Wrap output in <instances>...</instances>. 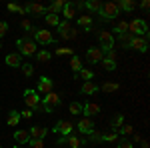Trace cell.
I'll return each instance as SVG.
<instances>
[{
  "instance_id": "6da1fadb",
  "label": "cell",
  "mask_w": 150,
  "mask_h": 148,
  "mask_svg": "<svg viewBox=\"0 0 150 148\" xmlns=\"http://www.w3.org/2000/svg\"><path fill=\"white\" fill-rule=\"evenodd\" d=\"M16 46L20 48V56H34L36 52H38V46H36L34 40H30V38H20V40H16Z\"/></svg>"
},
{
  "instance_id": "7a4b0ae2",
  "label": "cell",
  "mask_w": 150,
  "mask_h": 148,
  "mask_svg": "<svg viewBox=\"0 0 150 148\" xmlns=\"http://www.w3.org/2000/svg\"><path fill=\"white\" fill-rule=\"evenodd\" d=\"M30 36L34 38V42H38V44H52L54 42L52 32L46 30V28H32L30 30Z\"/></svg>"
},
{
  "instance_id": "3957f363",
  "label": "cell",
  "mask_w": 150,
  "mask_h": 148,
  "mask_svg": "<svg viewBox=\"0 0 150 148\" xmlns=\"http://www.w3.org/2000/svg\"><path fill=\"white\" fill-rule=\"evenodd\" d=\"M148 32V22L146 20H140V18H132L128 22V34L132 36H140V34H146Z\"/></svg>"
},
{
  "instance_id": "277c9868",
  "label": "cell",
  "mask_w": 150,
  "mask_h": 148,
  "mask_svg": "<svg viewBox=\"0 0 150 148\" xmlns=\"http://www.w3.org/2000/svg\"><path fill=\"white\" fill-rule=\"evenodd\" d=\"M40 106L44 108V112H54V108L60 106V96H58L56 92H48L46 96H44V100L40 102Z\"/></svg>"
},
{
  "instance_id": "5b68a950",
  "label": "cell",
  "mask_w": 150,
  "mask_h": 148,
  "mask_svg": "<svg viewBox=\"0 0 150 148\" xmlns=\"http://www.w3.org/2000/svg\"><path fill=\"white\" fill-rule=\"evenodd\" d=\"M24 102H26L28 108H42L40 106V102H42L40 100V94L36 90H32V88H26L24 90Z\"/></svg>"
},
{
  "instance_id": "8992f818",
  "label": "cell",
  "mask_w": 150,
  "mask_h": 148,
  "mask_svg": "<svg viewBox=\"0 0 150 148\" xmlns=\"http://www.w3.org/2000/svg\"><path fill=\"white\" fill-rule=\"evenodd\" d=\"M100 16H102L104 20H114V18L120 16V10L116 8L114 2H106V4H102V8H100Z\"/></svg>"
},
{
  "instance_id": "52a82bcc",
  "label": "cell",
  "mask_w": 150,
  "mask_h": 148,
  "mask_svg": "<svg viewBox=\"0 0 150 148\" xmlns=\"http://www.w3.org/2000/svg\"><path fill=\"white\" fill-rule=\"evenodd\" d=\"M52 130L56 132L58 136H64V138H66V136H70V134L74 132V124H72V122H68V120H58L56 126H54Z\"/></svg>"
},
{
  "instance_id": "ba28073f",
  "label": "cell",
  "mask_w": 150,
  "mask_h": 148,
  "mask_svg": "<svg viewBox=\"0 0 150 148\" xmlns=\"http://www.w3.org/2000/svg\"><path fill=\"white\" fill-rule=\"evenodd\" d=\"M56 28H58V32H60V36H62V38H66V40L76 38V30L72 28V24H70L68 20H60V24H58Z\"/></svg>"
},
{
  "instance_id": "9c48e42d",
  "label": "cell",
  "mask_w": 150,
  "mask_h": 148,
  "mask_svg": "<svg viewBox=\"0 0 150 148\" xmlns=\"http://www.w3.org/2000/svg\"><path fill=\"white\" fill-rule=\"evenodd\" d=\"M98 40H100V48L104 52L114 48V36L110 32H106V30H98Z\"/></svg>"
},
{
  "instance_id": "30bf717a",
  "label": "cell",
  "mask_w": 150,
  "mask_h": 148,
  "mask_svg": "<svg viewBox=\"0 0 150 148\" xmlns=\"http://www.w3.org/2000/svg\"><path fill=\"white\" fill-rule=\"evenodd\" d=\"M60 144H68L70 148H84V144H88L86 138H78V136H66V138H58Z\"/></svg>"
},
{
  "instance_id": "8fae6325",
  "label": "cell",
  "mask_w": 150,
  "mask_h": 148,
  "mask_svg": "<svg viewBox=\"0 0 150 148\" xmlns=\"http://www.w3.org/2000/svg\"><path fill=\"white\" fill-rule=\"evenodd\" d=\"M130 48H134V50H140V52H146L148 50V38L144 36H132V40H130Z\"/></svg>"
},
{
  "instance_id": "7c38bea8",
  "label": "cell",
  "mask_w": 150,
  "mask_h": 148,
  "mask_svg": "<svg viewBox=\"0 0 150 148\" xmlns=\"http://www.w3.org/2000/svg\"><path fill=\"white\" fill-rule=\"evenodd\" d=\"M86 58H88L90 62H102L104 50L100 48V46H90V48L86 50Z\"/></svg>"
},
{
  "instance_id": "4fadbf2b",
  "label": "cell",
  "mask_w": 150,
  "mask_h": 148,
  "mask_svg": "<svg viewBox=\"0 0 150 148\" xmlns=\"http://www.w3.org/2000/svg\"><path fill=\"white\" fill-rule=\"evenodd\" d=\"M52 80L48 78V76H40V80H38V86H36V92L38 94H48V92H52Z\"/></svg>"
},
{
  "instance_id": "5bb4252c",
  "label": "cell",
  "mask_w": 150,
  "mask_h": 148,
  "mask_svg": "<svg viewBox=\"0 0 150 148\" xmlns=\"http://www.w3.org/2000/svg\"><path fill=\"white\" fill-rule=\"evenodd\" d=\"M76 128L80 130L82 134H86V136H88V134H90V132L94 130V122L90 120V118H86V116H84V118H80V120H78Z\"/></svg>"
},
{
  "instance_id": "9a60e30c",
  "label": "cell",
  "mask_w": 150,
  "mask_h": 148,
  "mask_svg": "<svg viewBox=\"0 0 150 148\" xmlns=\"http://www.w3.org/2000/svg\"><path fill=\"white\" fill-rule=\"evenodd\" d=\"M98 112H100V104L98 102H86L82 106V114H86V118H90V116H94Z\"/></svg>"
},
{
  "instance_id": "2e32d148",
  "label": "cell",
  "mask_w": 150,
  "mask_h": 148,
  "mask_svg": "<svg viewBox=\"0 0 150 148\" xmlns=\"http://www.w3.org/2000/svg\"><path fill=\"white\" fill-rule=\"evenodd\" d=\"M6 64H8L10 68H20V66H22V56H20L18 52H10V54L6 56Z\"/></svg>"
},
{
  "instance_id": "e0dca14e",
  "label": "cell",
  "mask_w": 150,
  "mask_h": 148,
  "mask_svg": "<svg viewBox=\"0 0 150 148\" xmlns=\"http://www.w3.org/2000/svg\"><path fill=\"white\" fill-rule=\"evenodd\" d=\"M116 4V8L122 12H132L134 8H136V2H132V0H118V2H114Z\"/></svg>"
},
{
  "instance_id": "ac0fdd59",
  "label": "cell",
  "mask_w": 150,
  "mask_h": 148,
  "mask_svg": "<svg viewBox=\"0 0 150 148\" xmlns=\"http://www.w3.org/2000/svg\"><path fill=\"white\" fill-rule=\"evenodd\" d=\"M28 134H30V138H42L48 134V128H44V126H32L30 130H28Z\"/></svg>"
},
{
  "instance_id": "d6986e66",
  "label": "cell",
  "mask_w": 150,
  "mask_h": 148,
  "mask_svg": "<svg viewBox=\"0 0 150 148\" xmlns=\"http://www.w3.org/2000/svg\"><path fill=\"white\" fill-rule=\"evenodd\" d=\"M64 0H56V2H52L50 6H46V14H60L62 8H64Z\"/></svg>"
},
{
  "instance_id": "ffe728a7",
  "label": "cell",
  "mask_w": 150,
  "mask_h": 148,
  "mask_svg": "<svg viewBox=\"0 0 150 148\" xmlns=\"http://www.w3.org/2000/svg\"><path fill=\"white\" fill-rule=\"evenodd\" d=\"M26 12H32V14H44V12H46V6H44V4H38V2H30V4H26Z\"/></svg>"
},
{
  "instance_id": "44dd1931",
  "label": "cell",
  "mask_w": 150,
  "mask_h": 148,
  "mask_svg": "<svg viewBox=\"0 0 150 148\" xmlns=\"http://www.w3.org/2000/svg\"><path fill=\"white\" fill-rule=\"evenodd\" d=\"M14 140H16L18 144H26V142L30 140L28 130H16V132H14Z\"/></svg>"
},
{
  "instance_id": "7402d4cb",
  "label": "cell",
  "mask_w": 150,
  "mask_h": 148,
  "mask_svg": "<svg viewBox=\"0 0 150 148\" xmlns=\"http://www.w3.org/2000/svg\"><path fill=\"white\" fill-rule=\"evenodd\" d=\"M74 14H76V12H74V4L66 2V4H64V8H62V16H64V18L70 22V20L74 18Z\"/></svg>"
},
{
  "instance_id": "603a6c76",
  "label": "cell",
  "mask_w": 150,
  "mask_h": 148,
  "mask_svg": "<svg viewBox=\"0 0 150 148\" xmlns=\"http://www.w3.org/2000/svg\"><path fill=\"white\" fill-rule=\"evenodd\" d=\"M22 118H20V112H16V110H10V114H8V126H18V122H20Z\"/></svg>"
},
{
  "instance_id": "cb8c5ba5",
  "label": "cell",
  "mask_w": 150,
  "mask_h": 148,
  "mask_svg": "<svg viewBox=\"0 0 150 148\" xmlns=\"http://www.w3.org/2000/svg\"><path fill=\"white\" fill-rule=\"evenodd\" d=\"M84 8H88L90 12H100V8H102V2H100V0H88V2L84 4Z\"/></svg>"
},
{
  "instance_id": "d4e9b609",
  "label": "cell",
  "mask_w": 150,
  "mask_h": 148,
  "mask_svg": "<svg viewBox=\"0 0 150 148\" xmlns=\"http://www.w3.org/2000/svg\"><path fill=\"white\" fill-rule=\"evenodd\" d=\"M80 90H82V94H94V92L98 90V86H96L92 80H90V82H84V84H82Z\"/></svg>"
},
{
  "instance_id": "484cf974",
  "label": "cell",
  "mask_w": 150,
  "mask_h": 148,
  "mask_svg": "<svg viewBox=\"0 0 150 148\" xmlns=\"http://www.w3.org/2000/svg\"><path fill=\"white\" fill-rule=\"evenodd\" d=\"M118 88H120L118 82H104L102 86H100V90H102V92H116Z\"/></svg>"
},
{
  "instance_id": "4316f807",
  "label": "cell",
  "mask_w": 150,
  "mask_h": 148,
  "mask_svg": "<svg viewBox=\"0 0 150 148\" xmlns=\"http://www.w3.org/2000/svg\"><path fill=\"white\" fill-rule=\"evenodd\" d=\"M70 68H72V72H80L82 70V62H80V58L76 56V54L70 58Z\"/></svg>"
},
{
  "instance_id": "83f0119b",
  "label": "cell",
  "mask_w": 150,
  "mask_h": 148,
  "mask_svg": "<svg viewBox=\"0 0 150 148\" xmlns=\"http://www.w3.org/2000/svg\"><path fill=\"white\" fill-rule=\"evenodd\" d=\"M34 56L38 58V62H48V60L52 58V54H50L48 50H38V52H36Z\"/></svg>"
},
{
  "instance_id": "f1b7e54d",
  "label": "cell",
  "mask_w": 150,
  "mask_h": 148,
  "mask_svg": "<svg viewBox=\"0 0 150 148\" xmlns=\"http://www.w3.org/2000/svg\"><path fill=\"white\" fill-rule=\"evenodd\" d=\"M44 20H46L48 26H58V24H60V18H58V14H46V16H44Z\"/></svg>"
},
{
  "instance_id": "f546056e",
  "label": "cell",
  "mask_w": 150,
  "mask_h": 148,
  "mask_svg": "<svg viewBox=\"0 0 150 148\" xmlns=\"http://www.w3.org/2000/svg\"><path fill=\"white\" fill-rule=\"evenodd\" d=\"M78 24L82 28H90L92 26V16H78Z\"/></svg>"
},
{
  "instance_id": "4dcf8cb0",
  "label": "cell",
  "mask_w": 150,
  "mask_h": 148,
  "mask_svg": "<svg viewBox=\"0 0 150 148\" xmlns=\"http://www.w3.org/2000/svg\"><path fill=\"white\" fill-rule=\"evenodd\" d=\"M114 32H118V36H120V34H126V32H128V22H126V20L118 22V24H116V28H114Z\"/></svg>"
},
{
  "instance_id": "1f68e13d",
  "label": "cell",
  "mask_w": 150,
  "mask_h": 148,
  "mask_svg": "<svg viewBox=\"0 0 150 148\" xmlns=\"http://www.w3.org/2000/svg\"><path fill=\"white\" fill-rule=\"evenodd\" d=\"M110 124H112V128H114V130H118V128H120V126L124 124V116H122V114H118V116H114V118H112V122H110Z\"/></svg>"
},
{
  "instance_id": "d6a6232c",
  "label": "cell",
  "mask_w": 150,
  "mask_h": 148,
  "mask_svg": "<svg viewBox=\"0 0 150 148\" xmlns=\"http://www.w3.org/2000/svg\"><path fill=\"white\" fill-rule=\"evenodd\" d=\"M78 74H80V78L84 80V82H90V78L94 76V72H92V70H88V68H82Z\"/></svg>"
},
{
  "instance_id": "836d02e7",
  "label": "cell",
  "mask_w": 150,
  "mask_h": 148,
  "mask_svg": "<svg viewBox=\"0 0 150 148\" xmlns=\"http://www.w3.org/2000/svg\"><path fill=\"white\" fill-rule=\"evenodd\" d=\"M68 110H70V114L78 116V114H82V104H78V102H72V104L68 106Z\"/></svg>"
},
{
  "instance_id": "e575fe53",
  "label": "cell",
  "mask_w": 150,
  "mask_h": 148,
  "mask_svg": "<svg viewBox=\"0 0 150 148\" xmlns=\"http://www.w3.org/2000/svg\"><path fill=\"white\" fill-rule=\"evenodd\" d=\"M20 68H22L24 76H32V74H34V66H32V64H24V62H22V66H20Z\"/></svg>"
},
{
  "instance_id": "d590c367",
  "label": "cell",
  "mask_w": 150,
  "mask_h": 148,
  "mask_svg": "<svg viewBox=\"0 0 150 148\" xmlns=\"http://www.w3.org/2000/svg\"><path fill=\"white\" fill-rule=\"evenodd\" d=\"M102 66H104V70H114L116 68V62H114V60H110V58H102Z\"/></svg>"
},
{
  "instance_id": "8d00e7d4",
  "label": "cell",
  "mask_w": 150,
  "mask_h": 148,
  "mask_svg": "<svg viewBox=\"0 0 150 148\" xmlns=\"http://www.w3.org/2000/svg\"><path fill=\"white\" fill-rule=\"evenodd\" d=\"M28 144H30V148H44V142L40 138H30Z\"/></svg>"
},
{
  "instance_id": "74e56055",
  "label": "cell",
  "mask_w": 150,
  "mask_h": 148,
  "mask_svg": "<svg viewBox=\"0 0 150 148\" xmlns=\"http://www.w3.org/2000/svg\"><path fill=\"white\" fill-rule=\"evenodd\" d=\"M122 134H126V136H130V134H134V126H130V124H124V126H120L118 128Z\"/></svg>"
},
{
  "instance_id": "f35d334b",
  "label": "cell",
  "mask_w": 150,
  "mask_h": 148,
  "mask_svg": "<svg viewBox=\"0 0 150 148\" xmlns=\"http://www.w3.org/2000/svg\"><path fill=\"white\" fill-rule=\"evenodd\" d=\"M102 140H104V142H116V140H118V134H116V132H110V134H102Z\"/></svg>"
},
{
  "instance_id": "ab89813d",
  "label": "cell",
  "mask_w": 150,
  "mask_h": 148,
  "mask_svg": "<svg viewBox=\"0 0 150 148\" xmlns=\"http://www.w3.org/2000/svg\"><path fill=\"white\" fill-rule=\"evenodd\" d=\"M56 54H58V56H62V54H70V56H74V50H72V48H56Z\"/></svg>"
},
{
  "instance_id": "60d3db41",
  "label": "cell",
  "mask_w": 150,
  "mask_h": 148,
  "mask_svg": "<svg viewBox=\"0 0 150 148\" xmlns=\"http://www.w3.org/2000/svg\"><path fill=\"white\" fill-rule=\"evenodd\" d=\"M118 38H120V42H122V44H130V40H132V34H128V32H126V34H120V36H118Z\"/></svg>"
},
{
  "instance_id": "b9f144b4",
  "label": "cell",
  "mask_w": 150,
  "mask_h": 148,
  "mask_svg": "<svg viewBox=\"0 0 150 148\" xmlns=\"http://www.w3.org/2000/svg\"><path fill=\"white\" fill-rule=\"evenodd\" d=\"M8 32V22H0V38Z\"/></svg>"
},
{
  "instance_id": "7bdbcfd3",
  "label": "cell",
  "mask_w": 150,
  "mask_h": 148,
  "mask_svg": "<svg viewBox=\"0 0 150 148\" xmlns=\"http://www.w3.org/2000/svg\"><path fill=\"white\" fill-rule=\"evenodd\" d=\"M20 26H22L24 30H28V32H30V30H32V24H30V20H26V18H24L22 22H20Z\"/></svg>"
},
{
  "instance_id": "ee69618b",
  "label": "cell",
  "mask_w": 150,
  "mask_h": 148,
  "mask_svg": "<svg viewBox=\"0 0 150 148\" xmlns=\"http://www.w3.org/2000/svg\"><path fill=\"white\" fill-rule=\"evenodd\" d=\"M106 54H108V56H104V58H110V60H114V62H116V52H114V48H112V50H106Z\"/></svg>"
},
{
  "instance_id": "f6af8a7d",
  "label": "cell",
  "mask_w": 150,
  "mask_h": 148,
  "mask_svg": "<svg viewBox=\"0 0 150 148\" xmlns=\"http://www.w3.org/2000/svg\"><path fill=\"white\" fill-rule=\"evenodd\" d=\"M8 12H18V4L16 2H10L8 4Z\"/></svg>"
},
{
  "instance_id": "bcb514c9",
  "label": "cell",
  "mask_w": 150,
  "mask_h": 148,
  "mask_svg": "<svg viewBox=\"0 0 150 148\" xmlns=\"http://www.w3.org/2000/svg\"><path fill=\"white\" fill-rule=\"evenodd\" d=\"M20 118H32V110H22L20 112Z\"/></svg>"
},
{
  "instance_id": "7dc6e473",
  "label": "cell",
  "mask_w": 150,
  "mask_h": 148,
  "mask_svg": "<svg viewBox=\"0 0 150 148\" xmlns=\"http://www.w3.org/2000/svg\"><path fill=\"white\" fill-rule=\"evenodd\" d=\"M118 148H132V144H130L128 140H122V142L118 144Z\"/></svg>"
},
{
  "instance_id": "c3c4849f",
  "label": "cell",
  "mask_w": 150,
  "mask_h": 148,
  "mask_svg": "<svg viewBox=\"0 0 150 148\" xmlns=\"http://www.w3.org/2000/svg\"><path fill=\"white\" fill-rule=\"evenodd\" d=\"M18 14H22V16H24V14H26V6H18Z\"/></svg>"
},
{
  "instance_id": "681fc988",
  "label": "cell",
  "mask_w": 150,
  "mask_h": 148,
  "mask_svg": "<svg viewBox=\"0 0 150 148\" xmlns=\"http://www.w3.org/2000/svg\"><path fill=\"white\" fill-rule=\"evenodd\" d=\"M140 6H142V8H148L150 2H148V0H142V2H140Z\"/></svg>"
},
{
  "instance_id": "f907efd6",
  "label": "cell",
  "mask_w": 150,
  "mask_h": 148,
  "mask_svg": "<svg viewBox=\"0 0 150 148\" xmlns=\"http://www.w3.org/2000/svg\"><path fill=\"white\" fill-rule=\"evenodd\" d=\"M142 142V148H148V140H140Z\"/></svg>"
},
{
  "instance_id": "816d5d0a",
  "label": "cell",
  "mask_w": 150,
  "mask_h": 148,
  "mask_svg": "<svg viewBox=\"0 0 150 148\" xmlns=\"http://www.w3.org/2000/svg\"><path fill=\"white\" fill-rule=\"evenodd\" d=\"M14 148H22V146H14Z\"/></svg>"
},
{
  "instance_id": "f5cc1de1",
  "label": "cell",
  "mask_w": 150,
  "mask_h": 148,
  "mask_svg": "<svg viewBox=\"0 0 150 148\" xmlns=\"http://www.w3.org/2000/svg\"><path fill=\"white\" fill-rule=\"evenodd\" d=\"M0 148H2V146H0Z\"/></svg>"
}]
</instances>
